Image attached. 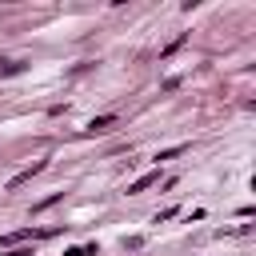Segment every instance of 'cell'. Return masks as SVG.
I'll return each mask as SVG.
<instances>
[{"label":"cell","mask_w":256,"mask_h":256,"mask_svg":"<svg viewBox=\"0 0 256 256\" xmlns=\"http://www.w3.org/2000/svg\"><path fill=\"white\" fill-rule=\"evenodd\" d=\"M44 168H48V160H36V164H32V168H24L20 176H12V180H8V188H20V184H28V180H32L36 172H44Z\"/></svg>","instance_id":"obj_1"},{"label":"cell","mask_w":256,"mask_h":256,"mask_svg":"<svg viewBox=\"0 0 256 256\" xmlns=\"http://www.w3.org/2000/svg\"><path fill=\"white\" fill-rule=\"evenodd\" d=\"M152 184H160V172H144V176H140V180H132V184H128V192H132V196H136V192H148V188H152Z\"/></svg>","instance_id":"obj_2"},{"label":"cell","mask_w":256,"mask_h":256,"mask_svg":"<svg viewBox=\"0 0 256 256\" xmlns=\"http://www.w3.org/2000/svg\"><path fill=\"white\" fill-rule=\"evenodd\" d=\"M112 124H116V116H112V112H108V116H96V120H92V124H88V132H92V136H96V132H108V128H112Z\"/></svg>","instance_id":"obj_3"},{"label":"cell","mask_w":256,"mask_h":256,"mask_svg":"<svg viewBox=\"0 0 256 256\" xmlns=\"http://www.w3.org/2000/svg\"><path fill=\"white\" fill-rule=\"evenodd\" d=\"M24 72V64H12V60H0V76H16Z\"/></svg>","instance_id":"obj_4"},{"label":"cell","mask_w":256,"mask_h":256,"mask_svg":"<svg viewBox=\"0 0 256 256\" xmlns=\"http://www.w3.org/2000/svg\"><path fill=\"white\" fill-rule=\"evenodd\" d=\"M180 152H184V144H176V148H164L156 160H172V156H180Z\"/></svg>","instance_id":"obj_5"},{"label":"cell","mask_w":256,"mask_h":256,"mask_svg":"<svg viewBox=\"0 0 256 256\" xmlns=\"http://www.w3.org/2000/svg\"><path fill=\"white\" fill-rule=\"evenodd\" d=\"M56 200H60V192H56V196H48V200H40V204H36V208H32V212H44V208H52V204H56Z\"/></svg>","instance_id":"obj_6"},{"label":"cell","mask_w":256,"mask_h":256,"mask_svg":"<svg viewBox=\"0 0 256 256\" xmlns=\"http://www.w3.org/2000/svg\"><path fill=\"white\" fill-rule=\"evenodd\" d=\"M4 256H32V252H24V248H16V252H4Z\"/></svg>","instance_id":"obj_7"},{"label":"cell","mask_w":256,"mask_h":256,"mask_svg":"<svg viewBox=\"0 0 256 256\" xmlns=\"http://www.w3.org/2000/svg\"><path fill=\"white\" fill-rule=\"evenodd\" d=\"M64 256H84V248H68V252H64Z\"/></svg>","instance_id":"obj_8"}]
</instances>
